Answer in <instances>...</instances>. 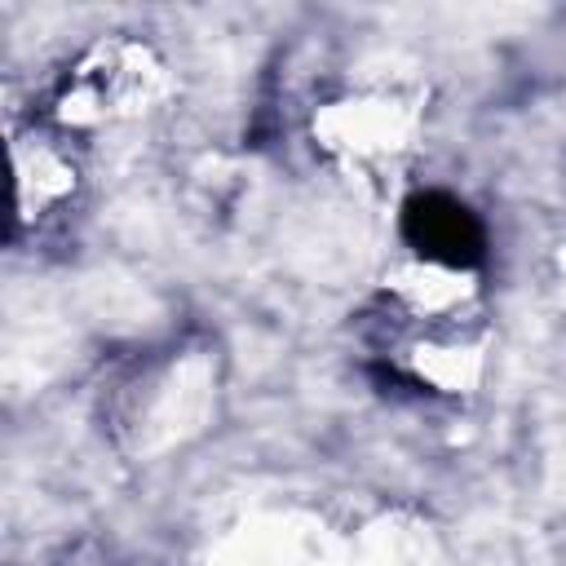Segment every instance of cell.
<instances>
[{"label": "cell", "instance_id": "6da1fadb", "mask_svg": "<svg viewBox=\"0 0 566 566\" xmlns=\"http://www.w3.org/2000/svg\"><path fill=\"white\" fill-rule=\"evenodd\" d=\"M398 230L416 256L447 270H473L486 256V230L478 212L447 190H416L398 212Z\"/></svg>", "mask_w": 566, "mask_h": 566}]
</instances>
